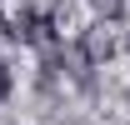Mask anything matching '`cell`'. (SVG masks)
Here are the masks:
<instances>
[{
	"label": "cell",
	"instance_id": "obj_5",
	"mask_svg": "<svg viewBox=\"0 0 130 125\" xmlns=\"http://www.w3.org/2000/svg\"><path fill=\"white\" fill-rule=\"evenodd\" d=\"M0 35H10V20H5V15H0Z\"/></svg>",
	"mask_w": 130,
	"mask_h": 125
},
{
	"label": "cell",
	"instance_id": "obj_2",
	"mask_svg": "<svg viewBox=\"0 0 130 125\" xmlns=\"http://www.w3.org/2000/svg\"><path fill=\"white\" fill-rule=\"evenodd\" d=\"M110 55H115V40L105 35V25H95V30L80 35V60H85V65H105Z\"/></svg>",
	"mask_w": 130,
	"mask_h": 125
},
{
	"label": "cell",
	"instance_id": "obj_6",
	"mask_svg": "<svg viewBox=\"0 0 130 125\" xmlns=\"http://www.w3.org/2000/svg\"><path fill=\"white\" fill-rule=\"evenodd\" d=\"M125 50H130V40H125Z\"/></svg>",
	"mask_w": 130,
	"mask_h": 125
},
{
	"label": "cell",
	"instance_id": "obj_1",
	"mask_svg": "<svg viewBox=\"0 0 130 125\" xmlns=\"http://www.w3.org/2000/svg\"><path fill=\"white\" fill-rule=\"evenodd\" d=\"M10 35H15L20 45H45L50 35H55V25H50V15H40V10H20V15L10 20Z\"/></svg>",
	"mask_w": 130,
	"mask_h": 125
},
{
	"label": "cell",
	"instance_id": "obj_4",
	"mask_svg": "<svg viewBox=\"0 0 130 125\" xmlns=\"http://www.w3.org/2000/svg\"><path fill=\"white\" fill-rule=\"evenodd\" d=\"M95 5H100V15H110V20L120 15V0H95Z\"/></svg>",
	"mask_w": 130,
	"mask_h": 125
},
{
	"label": "cell",
	"instance_id": "obj_3",
	"mask_svg": "<svg viewBox=\"0 0 130 125\" xmlns=\"http://www.w3.org/2000/svg\"><path fill=\"white\" fill-rule=\"evenodd\" d=\"M10 90H15V75H10V65L0 60V100H10Z\"/></svg>",
	"mask_w": 130,
	"mask_h": 125
}]
</instances>
